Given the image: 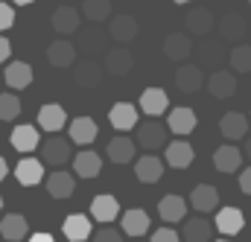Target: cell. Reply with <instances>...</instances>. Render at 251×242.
I'll list each match as a JSON object with an SVG mask.
<instances>
[{
	"instance_id": "obj_1",
	"label": "cell",
	"mask_w": 251,
	"mask_h": 242,
	"mask_svg": "<svg viewBox=\"0 0 251 242\" xmlns=\"http://www.w3.org/2000/svg\"><path fill=\"white\" fill-rule=\"evenodd\" d=\"M170 125L158 122V117H149L146 122H137V143L146 149V152H155V149H164L167 146V131Z\"/></svg>"
},
{
	"instance_id": "obj_2",
	"label": "cell",
	"mask_w": 251,
	"mask_h": 242,
	"mask_svg": "<svg viewBox=\"0 0 251 242\" xmlns=\"http://www.w3.org/2000/svg\"><path fill=\"white\" fill-rule=\"evenodd\" d=\"M38 149H41V161H44L47 167H53V169H56V167H64V164L70 161V155H73V152H70V140H64L59 134L47 137Z\"/></svg>"
},
{
	"instance_id": "obj_3",
	"label": "cell",
	"mask_w": 251,
	"mask_h": 242,
	"mask_svg": "<svg viewBox=\"0 0 251 242\" xmlns=\"http://www.w3.org/2000/svg\"><path fill=\"white\" fill-rule=\"evenodd\" d=\"M213 26H216V15L210 9H204V6H196V9H190L187 15H184V29H187L190 35H196V38L210 35Z\"/></svg>"
},
{
	"instance_id": "obj_4",
	"label": "cell",
	"mask_w": 251,
	"mask_h": 242,
	"mask_svg": "<svg viewBox=\"0 0 251 242\" xmlns=\"http://www.w3.org/2000/svg\"><path fill=\"white\" fill-rule=\"evenodd\" d=\"M193 50H196V44H193L190 32H170L164 38V56L170 61H187Z\"/></svg>"
},
{
	"instance_id": "obj_5",
	"label": "cell",
	"mask_w": 251,
	"mask_h": 242,
	"mask_svg": "<svg viewBox=\"0 0 251 242\" xmlns=\"http://www.w3.org/2000/svg\"><path fill=\"white\" fill-rule=\"evenodd\" d=\"M187 204H190V198H181V195L170 193V195H164L158 201V213H161V219L167 225H176V222H184L187 219Z\"/></svg>"
},
{
	"instance_id": "obj_6",
	"label": "cell",
	"mask_w": 251,
	"mask_h": 242,
	"mask_svg": "<svg viewBox=\"0 0 251 242\" xmlns=\"http://www.w3.org/2000/svg\"><path fill=\"white\" fill-rule=\"evenodd\" d=\"M82 18H85V15H79V9H73V6H59V9L53 12L50 24H53V29H56L59 35H73V32H79Z\"/></svg>"
},
{
	"instance_id": "obj_7",
	"label": "cell",
	"mask_w": 251,
	"mask_h": 242,
	"mask_svg": "<svg viewBox=\"0 0 251 242\" xmlns=\"http://www.w3.org/2000/svg\"><path fill=\"white\" fill-rule=\"evenodd\" d=\"M176 88L181 94H196L204 88V73H201V64H181L176 70Z\"/></svg>"
},
{
	"instance_id": "obj_8",
	"label": "cell",
	"mask_w": 251,
	"mask_h": 242,
	"mask_svg": "<svg viewBox=\"0 0 251 242\" xmlns=\"http://www.w3.org/2000/svg\"><path fill=\"white\" fill-rule=\"evenodd\" d=\"M67 122H70L67 120V111H64L59 102H47V105L38 108V128H44V131H50V134L62 131Z\"/></svg>"
},
{
	"instance_id": "obj_9",
	"label": "cell",
	"mask_w": 251,
	"mask_h": 242,
	"mask_svg": "<svg viewBox=\"0 0 251 242\" xmlns=\"http://www.w3.org/2000/svg\"><path fill=\"white\" fill-rule=\"evenodd\" d=\"M140 111L146 114V117H161L167 108H170V97H167V91L164 88H146L143 94H140Z\"/></svg>"
},
{
	"instance_id": "obj_10",
	"label": "cell",
	"mask_w": 251,
	"mask_h": 242,
	"mask_svg": "<svg viewBox=\"0 0 251 242\" xmlns=\"http://www.w3.org/2000/svg\"><path fill=\"white\" fill-rule=\"evenodd\" d=\"M91 219H94V216H85V213H70V216L64 219V225H62L64 237H67L70 242H85V240H91V237H94Z\"/></svg>"
},
{
	"instance_id": "obj_11",
	"label": "cell",
	"mask_w": 251,
	"mask_h": 242,
	"mask_svg": "<svg viewBox=\"0 0 251 242\" xmlns=\"http://www.w3.org/2000/svg\"><path fill=\"white\" fill-rule=\"evenodd\" d=\"M44 161H35V158H24V161H18V167H15V178L21 187H35V184H41L47 175H44Z\"/></svg>"
},
{
	"instance_id": "obj_12",
	"label": "cell",
	"mask_w": 251,
	"mask_h": 242,
	"mask_svg": "<svg viewBox=\"0 0 251 242\" xmlns=\"http://www.w3.org/2000/svg\"><path fill=\"white\" fill-rule=\"evenodd\" d=\"M108 35L117 41V44H128L137 38V21L134 15H111L108 21Z\"/></svg>"
},
{
	"instance_id": "obj_13",
	"label": "cell",
	"mask_w": 251,
	"mask_h": 242,
	"mask_svg": "<svg viewBox=\"0 0 251 242\" xmlns=\"http://www.w3.org/2000/svg\"><path fill=\"white\" fill-rule=\"evenodd\" d=\"M213 231H216V222H207L204 216H193V219L184 222L181 240L184 242H213Z\"/></svg>"
},
{
	"instance_id": "obj_14",
	"label": "cell",
	"mask_w": 251,
	"mask_h": 242,
	"mask_svg": "<svg viewBox=\"0 0 251 242\" xmlns=\"http://www.w3.org/2000/svg\"><path fill=\"white\" fill-rule=\"evenodd\" d=\"M91 216H94L100 225H108V222H114V219L120 216V201H117L114 195H108V193L94 195V201H91Z\"/></svg>"
},
{
	"instance_id": "obj_15",
	"label": "cell",
	"mask_w": 251,
	"mask_h": 242,
	"mask_svg": "<svg viewBox=\"0 0 251 242\" xmlns=\"http://www.w3.org/2000/svg\"><path fill=\"white\" fill-rule=\"evenodd\" d=\"M207 91H210V97H216V99H231V97L237 94V79H234V73H228V70H213L210 79H207Z\"/></svg>"
},
{
	"instance_id": "obj_16",
	"label": "cell",
	"mask_w": 251,
	"mask_h": 242,
	"mask_svg": "<svg viewBox=\"0 0 251 242\" xmlns=\"http://www.w3.org/2000/svg\"><path fill=\"white\" fill-rule=\"evenodd\" d=\"M213 222H216V231H219V234L234 237V234H240V231H243L246 216H243V210H237V207H219Z\"/></svg>"
},
{
	"instance_id": "obj_17",
	"label": "cell",
	"mask_w": 251,
	"mask_h": 242,
	"mask_svg": "<svg viewBox=\"0 0 251 242\" xmlns=\"http://www.w3.org/2000/svg\"><path fill=\"white\" fill-rule=\"evenodd\" d=\"M149 225H152L149 213L140 207H131V210L120 213V228L126 231V237H143V234H149Z\"/></svg>"
},
{
	"instance_id": "obj_18",
	"label": "cell",
	"mask_w": 251,
	"mask_h": 242,
	"mask_svg": "<svg viewBox=\"0 0 251 242\" xmlns=\"http://www.w3.org/2000/svg\"><path fill=\"white\" fill-rule=\"evenodd\" d=\"M137 111L140 105H131V102H114L111 111H108V120L117 131H128V128H137Z\"/></svg>"
},
{
	"instance_id": "obj_19",
	"label": "cell",
	"mask_w": 251,
	"mask_h": 242,
	"mask_svg": "<svg viewBox=\"0 0 251 242\" xmlns=\"http://www.w3.org/2000/svg\"><path fill=\"white\" fill-rule=\"evenodd\" d=\"M44 187H47V193H50L53 198H70L73 190H76V178H73L70 172H64V169H53V172L44 178Z\"/></svg>"
},
{
	"instance_id": "obj_20",
	"label": "cell",
	"mask_w": 251,
	"mask_h": 242,
	"mask_svg": "<svg viewBox=\"0 0 251 242\" xmlns=\"http://www.w3.org/2000/svg\"><path fill=\"white\" fill-rule=\"evenodd\" d=\"M219 131L225 140H243V137H249V117L240 111H228L219 120Z\"/></svg>"
},
{
	"instance_id": "obj_21",
	"label": "cell",
	"mask_w": 251,
	"mask_h": 242,
	"mask_svg": "<svg viewBox=\"0 0 251 242\" xmlns=\"http://www.w3.org/2000/svg\"><path fill=\"white\" fill-rule=\"evenodd\" d=\"M134 175L143 184H158L161 175H164V161L155 158V155H143V158L134 161Z\"/></svg>"
},
{
	"instance_id": "obj_22",
	"label": "cell",
	"mask_w": 251,
	"mask_h": 242,
	"mask_svg": "<svg viewBox=\"0 0 251 242\" xmlns=\"http://www.w3.org/2000/svg\"><path fill=\"white\" fill-rule=\"evenodd\" d=\"M0 237L6 242H21L29 237V225H26V219L21 216V213H6L3 219H0Z\"/></svg>"
},
{
	"instance_id": "obj_23",
	"label": "cell",
	"mask_w": 251,
	"mask_h": 242,
	"mask_svg": "<svg viewBox=\"0 0 251 242\" xmlns=\"http://www.w3.org/2000/svg\"><path fill=\"white\" fill-rule=\"evenodd\" d=\"M249 32V21L243 18V12H228L219 18V35L225 41H237V38H246Z\"/></svg>"
},
{
	"instance_id": "obj_24",
	"label": "cell",
	"mask_w": 251,
	"mask_h": 242,
	"mask_svg": "<svg viewBox=\"0 0 251 242\" xmlns=\"http://www.w3.org/2000/svg\"><path fill=\"white\" fill-rule=\"evenodd\" d=\"M190 204H193L199 213H213V210L219 207V193H216V187H210V184H196L193 193H190Z\"/></svg>"
},
{
	"instance_id": "obj_25",
	"label": "cell",
	"mask_w": 251,
	"mask_h": 242,
	"mask_svg": "<svg viewBox=\"0 0 251 242\" xmlns=\"http://www.w3.org/2000/svg\"><path fill=\"white\" fill-rule=\"evenodd\" d=\"M102 64H105V73H111V76H128L131 67H134V56L126 47H114V50L105 53Z\"/></svg>"
},
{
	"instance_id": "obj_26",
	"label": "cell",
	"mask_w": 251,
	"mask_h": 242,
	"mask_svg": "<svg viewBox=\"0 0 251 242\" xmlns=\"http://www.w3.org/2000/svg\"><path fill=\"white\" fill-rule=\"evenodd\" d=\"M196 111L193 108H187V105H178V108H173L170 111V117H167V125H170V131L173 134H193L196 131Z\"/></svg>"
},
{
	"instance_id": "obj_27",
	"label": "cell",
	"mask_w": 251,
	"mask_h": 242,
	"mask_svg": "<svg viewBox=\"0 0 251 242\" xmlns=\"http://www.w3.org/2000/svg\"><path fill=\"white\" fill-rule=\"evenodd\" d=\"M41 146V134H38V128L35 125H15V131H12V149L15 152H35Z\"/></svg>"
},
{
	"instance_id": "obj_28",
	"label": "cell",
	"mask_w": 251,
	"mask_h": 242,
	"mask_svg": "<svg viewBox=\"0 0 251 242\" xmlns=\"http://www.w3.org/2000/svg\"><path fill=\"white\" fill-rule=\"evenodd\" d=\"M47 61L53 67H70L76 61V44L67 41V38H56L50 47H47Z\"/></svg>"
},
{
	"instance_id": "obj_29",
	"label": "cell",
	"mask_w": 251,
	"mask_h": 242,
	"mask_svg": "<svg viewBox=\"0 0 251 242\" xmlns=\"http://www.w3.org/2000/svg\"><path fill=\"white\" fill-rule=\"evenodd\" d=\"M67 134H70L73 143L91 146V143L97 140V122L91 120V117H76V120L67 122Z\"/></svg>"
},
{
	"instance_id": "obj_30",
	"label": "cell",
	"mask_w": 251,
	"mask_h": 242,
	"mask_svg": "<svg viewBox=\"0 0 251 242\" xmlns=\"http://www.w3.org/2000/svg\"><path fill=\"white\" fill-rule=\"evenodd\" d=\"M164 155H167V164L173 167V169H187L190 164H193V146H190L187 140H173V143H167V149H164Z\"/></svg>"
},
{
	"instance_id": "obj_31",
	"label": "cell",
	"mask_w": 251,
	"mask_h": 242,
	"mask_svg": "<svg viewBox=\"0 0 251 242\" xmlns=\"http://www.w3.org/2000/svg\"><path fill=\"white\" fill-rule=\"evenodd\" d=\"M3 82H6L12 91H24V88L32 85V67H29L26 61H12V64L6 67V73H3Z\"/></svg>"
},
{
	"instance_id": "obj_32",
	"label": "cell",
	"mask_w": 251,
	"mask_h": 242,
	"mask_svg": "<svg viewBox=\"0 0 251 242\" xmlns=\"http://www.w3.org/2000/svg\"><path fill=\"white\" fill-rule=\"evenodd\" d=\"M100 169H102V158L97 155V152H91V149H85V152H79L76 158H73V172L79 175V178H97L100 175Z\"/></svg>"
},
{
	"instance_id": "obj_33",
	"label": "cell",
	"mask_w": 251,
	"mask_h": 242,
	"mask_svg": "<svg viewBox=\"0 0 251 242\" xmlns=\"http://www.w3.org/2000/svg\"><path fill=\"white\" fill-rule=\"evenodd\" d=\"M243 152L237 149V146H219L216 152H213V167L219 169V172H237L240 169V164H243Z\"/></svg>"
},
{
	"instance_id": "obj_34",
	"label": "cell",
	"mask_w": 251,
	"mask_h": 242,
	"mask_svg": "<svg viewBox=\"0 0 251 242\" xmlns=\"http://www.w3.org/2000/svg\"><path fill=\"white\" fill-rule=\"evenodd\" d=\"M102 67L105 64H100V61H79L76 64V73H73L76 85L79 88H97L102 82Z\"/></svg>"
},
{
	"instance_id": "obj_35",
	"label": "cell",
	"mask_w": 251,
	"mask_h": 242,
	"mask_svg": "<svg viewBox=\"0 0 251 242\" xmlns=\"http://www.w3.org/2000/svg\"><path fill=\"white\" fill-rule=\"evenodd\" d=\"M105 155H108V161H111V164H128V161H134V140H128L126 134L111 137V140H108Z\"/></svg>"
},
{
	"instance_id": "obj_36",
	"label": "cell",
	"mask_w": 251,
	"mask_h": 242,
	"mask_svg": "<svg viewBox=\"0 0 251 242\" xmlns=\"http://www.w3.org/2000/svg\"><path fill=\"white\" fill-rule=\"evenodd\" d=\"M82 15H85L91 24L111 21V0H85V3H82Z\"/></svg>"
},
{
	"instance_id": "obj_37",
	"label": "cell",
	"mask_w": 251,
	"mask_h": 242,
	"mask_svg": "<svg viewBox=\"0 0 251 242\" xmlns=\"http://www.w3.org/2000/svg\"><path fill=\"white\" fill-rule=\"evenodd\" d=\"M196 53H199V59L204 64H213V61L222 59V53H225V38H204Z\"/></svg>"
},
{
	"instance_id": "obj_38",
	"label": "cell",
	"mask_w": 251,
	"mask_h": 242,
	"mask_svg": "<svg viewBox=\"0 0 251 242\" xmlns=\"http://www.w3.org/2000/svg\"><path fill=\"white\" fill-rule=\"evenodd\" d=\"M228 61L234 73H251V44H237L228 53Z\"/></svg>"
},
{
	"instance_id": "obj_39",
	"label": "cell",
	"mask_w": 251,
	"mask_h": 242,
	"mask_svg": "<svg viewBox=\"0 0 251 242\" xmlns=\"http://www.w3.org/2000/svg\"><path fill=\"white\" fill-rule=\"evenodd\" d=\"M21 114V97L18 94H0V120H18Z\"/></svg>"
},
{
	"instance_id": "obj_40",
	"label": "cell",
	"mask_w": 251,
	"mask_h": 242,
	"mask_svg": "<svg viewBox=\"0 0 251 242\" xmlns=\"http://www.w3.org/2000/svg\"><path fill=\"white\" fill-rule=\"evenodd\" d=\"M91 242H123V234H120L117 228H100V231L91 237Z\"/></svg>"
},
{
	"instance_id": "obj_41",
	"label": "cell",
	"mask_w": 251,
	"mask_h": 242,
	"mask_svg": "<svg viewBox=\"0 0 251 242\" xmlns=\"http://www.w3.org/2000/svg\"><path fill=\"white\" fill-rule=\"evenodd\" d=\"M12 26H15V9L0 0V32L3 29H12Z\"/></svg>"
},
{
	"instance_id": "obj_42",
	"label": "cell",
	"mask_w": 251,
	"mask_h": 242,
	"mask_svg": "<svg viewBox=\"0 0 251 242\" xmlns=\"http://www.w3.org/2000/svg\"><path fill=\"white\" fill-rule=\"evenodd\" d=\"M152 242H181V237L173 231V228H158L152 234Z\"/></svg>"
},
{
	"instance_id": "obj_43",
	"label": "cell",
	"mask_w": 251,
	"mask_h": 242,
	"mask_svg": "<svg viewBox=\"0 0 251 242\" xmlns=\"http://www.w3.org/2000/svg\"><path fill=\"white\" fill-rule=\"evenodd\" d=\"M240 190H243L246 195H251V167L243 169V175H240Z\"/></svg>"
},
{
	"instance_id": "obj_44",
	"label": "cell",
	"mask_w": 251,
	"mask_h": 242,
	"mask_svg": "<svg viewBox=\"0 0 251 242\" xmlns=\"http://www.w3.org/2000/svg\"><path fill=\"white\" fill-rule=\"evenodd\" d=\"M9 56H12V44H9V38H3V35H0V64H3V61H9Z\"/></svg>"
},
{
	"instance_id": "obj_45",
	"label": "cell",
	"mask_w": 251,
	"mask_h": 242,
	"mask_svg": "<svg viewBox=\"0 0 251 242\" xmlns=\"http://www.w3.org/2000/svg\"><path fill=\"white\" fill-rule=\"evenodd\" d=\"M26 242H56V240H53L50 234H44V231H41V234H32V237H26Z\"/></svg>"
},
{
	"instance_id": "obj_46",
	"label": "cell",
	"mask_w": 251,
	"mask_h": 242,
	"mask_svg": "<svg viewBox=\"0 0 251 242\" xmlns=\"http://www.w3.org/2000/svg\"><path fill=\"white\" fill-rule=\"evenodd\" d=\"M6 172H9V164H6V161H3V158H0V181H3V178H6Z\"/></svg>"
},
{
	"instance_id": "obj_47",
	"label": "cell",
	"mask_w": 251,
	"mask_h": 242,
	"mask_svg": "<svg viewBox=\"0 0 251 242\" xmlns=\"http://www.w3.org/2000/svg\"><path fill=\"white\" fill-rule=\"evenodd\" d=\"M246 158H249V161H251V134H249V137H246Z\"/></svg>"
},
{
	"instance_id": "obj_48",
	"label": "cell",
	"mask_w": 251,
	"mask_h": 242,
	"mask_svg": "<svg viewBox=\"0 0 251 242\" xmlns=\"http://www.w3.org/2000/svg\"><path fill=\"white\" fill-rule=\"evenodd\" d=\"M15 6H26V3H32V0H12Z\"/></svg>"
},
{
	"instance_id": "obj_49",
	"label": "cell",
	"mask_w": 251,
	"mask_h": 242,
	"mask_svg": "<svg viewBox=\"0 0 251 242\" xmlns=\"http://www.w3.org/2000/svg\"><path fill=\"white\" fill-rule=\"evenodd\" d=\"M173 3H190V0H173Z\"/></svg>"
},
{
	"instance_id": "obj_50",
	"label": "cell",
	"mask_w": 251,
	"mask_h": 242,
	"mask_svg": "<svg viewBox=\"0 0 251 242\" xmlns=\"http://www.w3.org/2000/svg\"><path fill=\"white\" fill-rule=\"evenodd\" d=\"M0 210H3V195H0Z\"/></svg>"
},
{
	"instance_id": "obj_51",
	"label": "cell",
	"mask_w": 251,
	"mask_h": 242,
	"mask_svg": "<svg viewBox=\"0 0 251 242\" xmlns=\"http://www.w3.org/2000/svg\"><path fill=\"white\" fill-rule=\"evenodd\" d=\"M216 242H231V240H216Z\"/></svg>"
}]
</instances>
